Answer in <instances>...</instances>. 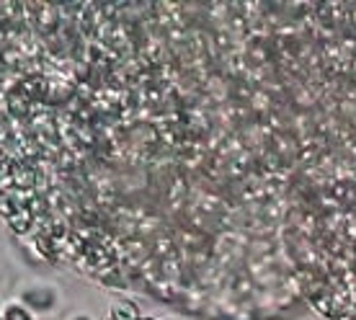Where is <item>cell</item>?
<instances>
[{"instance_id":"obj_5","label":"cell","mask_w":356,"mask_h":320,"mask_svg":"<svg viewBox=\"0 0 356 320\" xmlns=\"http://www.w3.org/2000/svg\"><path fill=\"white\" fill-rule=\"evenodd\" d=\"M140 320H152V318H140Z\"/></svg>"},{"instance_id":"obj_2","label":"cell","mask_w":356,"mask_h":320,"mask_svg":"<svg viewBox=\"0 0 356 320\" xmlns=\"http://www.w3.org/2000/svg\"><path fill=\"white\" fill-rule=\"evenodd\" d=\"M140 318H143V315L137 310V305L127 303V300L111 305V310H108V315H106V320H140Z\"/></svg>"},{"instance_id":"obj_1","label":"cell","mask_w":356,"mask_h":320,"mask_svg":"<svg viewBox=\"0 0 356 320\" xmlns=\"http://www.w3.org/2000/svg\"><path fill=\"white\" fill-rule=\"evenodd\" d=\"M24 303L31 305L34 310H49L54 305V292L49 287H31L24 292Z\"/></svg>"},{"instance_id":"obj_4","label":"cell","mask_w":356,"mask_h":320,"mask_svg":"<svg viewBox=\"0 0 356 320\" xmlns=\"http://www.w3.org/2000/svg\"><path fill=\"white\" fill-rule=\"evenodd\" d=\"M72 320H90V318H86V315H78V318H72Z\"/></svg>"},{"instance_id":"obj_3","label":"cell","mask_w":356,"mask_h":320,"mask_svg":"<svg viewBox=\"0 0 356 320\" xmlns=\"http://www.w3.org/2000/svg\"><path fill=\"white\" fill-rule=\"evenodd\" d=\"M0 320H31V312L24 305H6L0 312Z\"/></svg>"}]
</instances>
